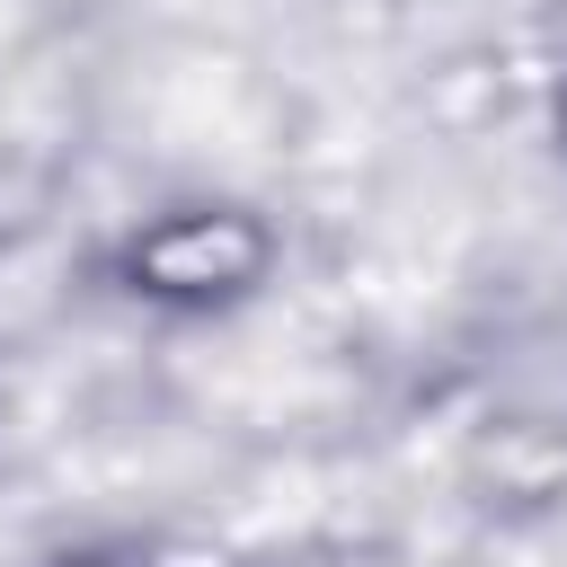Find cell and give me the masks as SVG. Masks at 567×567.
<instances>
[{"label": "cell", "instance_id": "cell-1", "mask_svg": "<svg viewBox=\"0 0 567 567\" xmlns=\"http://www.w3.org/2000/svg\"><path fill=\"white\" fill-rule=\"evenodd\" d=\"M89 266H97V292H115L124 310L195 328V319H230L284 284V221L257 195L195 186V195H159L142 213H124Z\"/></svg>", "mask_w": 567, "mask_h": 567}, {"label": "cell", "instance_id": "cell-2", "mask_svg": "<svg viewBox=\"0 0 567 567\" xmlns=\"http://www.w3.org/2000/svg\"><path fill=\"white\" fill-rule=\"evenodd\" d=\"M27 567H168V549L151 532H124V523H89V532H62L44 540Z\"/></svg>", "mask_w": 567, "mask_h": 567}, {"label": "cell", "instance_id": "cell-3", "mask_svg": "<svg viewBox=\"0 0 567 567\" xmlns=\"http://www.w3.org/2000/svg\"><path fill=\"white\" fill-rule=\"evenodd\" d=\"M230 567H372V558H354L346 540H266V549H248Z\"/></svg>", "mask_w": 567, "mask_h": 567}, {"label": "cell", "instance_id": "cell-4", "mask_svg": "<svg viewBox=\"0 0 567 567\" xmlns=\"http://www.w3.org/2000/svg\"><path fill=\"white\" fill-rule=\"evenodd\" d=\"M549 151H558V168H567V62L549 71Z\"/></svg>", "mask_w": 567, "mask_h": 567}]
</instances>
